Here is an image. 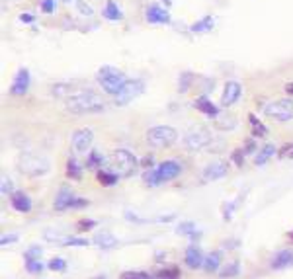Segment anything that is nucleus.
Listing matches in <instances>:
<instances>
[{
  "label": "nucleus",
  "mask_w": 293,
  "mask_h": 279,
  "mask_svg": "<svg viewBox=\"0 0 293 279\" xmlns=\"http://www.w3.org/2000/svg\"><path fill=\"white\" fill-rule=\"evenodd\" d=\"M108 102L104 100L94 90H80L65 100V110L73 115H86V113L104 112Z\"/></svg>",
  "instance_id": "nucleus-1"
},
{
  "label": "nucleus",
  "mask_w": 293,
  "mask_h": 279,
  "mask_svg": "<svg viewBox=\"0 0 293 279\" xmlns=\"http://www.w3.org/2000/svg\"><path fill=\"white\" fill-rule=\"evenodd\" d=\"M180 174H182V166H180L176 160H164L159 166L151 168V170H145L143 182H145L147 186L154 188V186H159V184L172 182V180H176Z\"/></svg>",
  "instance_id": "nucleus-2"
},
{
  "label": "nucleus",
  "mask_w": 293,
  "mask_h": 279,
  "mask_svg": "<svg viewBox=\"0 0 293 279\" xmlns=\"http://www.w3.org/2000/svg\"><path fill=\"white\" fill-rule=\"evenodd\" d=\"M139 168V162L133 153L125 148H118L109 155V170H114L120 178H129L135 174V170Z\"/></svg>",
  "instance_id": "nucleus-3"
},
{
  "label": "nucleus",
  "mask_w": 293,
  "mask_h": 279,
  "mask_svg": "<svg viewBox=\"0 0 293 279\" xmlns=\"http://www.w3.org/2000/svg\"><path fill=\"white\" fill-rule=\"evenodd\" d=\"M96 80H98V84L102 86V90H104L106 94H109V96H118L121 86L127 82V80H125V74L116 67H102L96 72Z\"/></svg>",
  "instance_id": "nucleus-4"
},
{
  "label": "nucleus",
  "mask_w": 293,
  "mask_h": 279,
  "mask_svg": "<svg viewBox=\"0 0 293 279\" xmlns=\"http://www.w3.org/2000/svg\"><path fill=\"white\" fill-rule=\"evenodd\" d=\"M145 141L152 148H166V146L174 145L178 141V131L170 125H156V127H151L147 131Z\"/></svg>",
  "instance_id": "nucleus-5"
},
{
  "label": "nucleus",
  "mask_w": 293,
  "mask_h": 279,
  "mask_svg": "<svg viewBox=\"0 0 293 279\" xmlns=\"http://www.w3.org/2000/svg\"><path fill=\"white\" fill-rule=\"evenodd\" d=\"M18 168L20 172L28 174V176H43L49 172V160L45 157H39V155H22L18 158Z\"/></svg>",
  "instance_id": "nucleus-6"
},
{
  "label": "nucleus",
  "mask_w": 293,
  "mask_h": 279,
  "mask_svg": "<svg viewBox=\"0 0 293 279\" xmlns=\"http://www.w3.org/2000/svg\"><path fill=\"white\" fill-rule=\"evenodd\" d=\"M264 115L272 121L287 123L293 119V100H276L264 108Z\"/></svg>",
  "instance_id": "nucleus-7"
},
{
  "label": "nucleus",
  "mask_w": 293,
  "mask_h": 279,
  "mask_svg": "<svg viewBox=\"0 0 293 279\" xmlns=\"http://www.w3.org/2000/svg\"><path fill=\"white\" fill-rule=\"evenodd\" d=\"M143 92H145V82L139 79H133V80H127L121 90L118 92V96H116V102L120 104V106H125V104H129L131 100H135L137 96H141Z\"/></svg>",
  "instance_id": "nucleus-8"
},
{
  "label": "nucleus",
  "mask_w": 293,
  "mask_h": 279,
  "mask_svg": "<svg viewBox=\"0 0 293 279\" xmlns=\"http://www.w3.org/2000/svg\"><path fill=\"white\" fill-rule=\"evenodd\" d=\"M71 143H73V148L78 155H86L90 153V146L94 143V133L88 129V127H82V129H76L73 137H71Z\"/></svg>",
  "instance_id": "nucleus-9"
},
{
  "label": "nucleus",
  "mask_w": 293,
  "mask_h": 279,
  "mask_svg": "<svg viewBox=\"0 0 293 279\" xmlns=\"http://www.w3.org/2000/svg\"><path fill=\"white\" fill-rule=\"evenodd\" d=\"M209 133H207L206 129H194V131H190V133L184 135V146L188 150H201V148H206L209 145Z\"/></svg>",
  "instance_id": "nucleus-10"
},
{
  "label": "nucleus",
  "mask_w": 293,
  "mask_h": 279,
  "mask_svg": "<svg viewBox=\"0 0 293 279\" xmlns=\"http://www.w3.org/2000/svg\"><path fill=\"white\" fill-rule=\"evenodd\" d=\"M30 70L28 68H20L16 72V77L12 80V86H10V94L12 96H24L28 90H30Z\"/></svg>",
  "instance_id": "nucleus-11"
},
{
  "label": "nucleus",
  "mask_w": 293,
  "mask_h": 279,
  "mask_svg": "<svg viewBox=\"0 0 293 279\" xmlns=\"http://www.w3.org/2000/svg\"><path fill=\"white\" fill-rule=\"evenodd\" d=\"M240 88L239 82H235V80H229L227 84H225V88H223V94H221V106L223 108H231V106H235L240 98Z\"/></svg>",
  "instance_id": "nucleus-12"
},
{
  "label": "nucleus",
  "mask_w": 293,
  "mask_h": 279,
  "mask_svg": "<svg viewBox=\"0 0 293 279\" xmlns=\"http://www.w3.org/2000/svg\"><path fill=\"white\" fill-rule=\"evenodd\" d=\"M184 262H186V266H188L190 269L204 268V262H206V258H204V252H201V248H199V246H190V248H186Z\"/></svg>",
  "instance_id": "nucleus-13"
},
{
  "label": "nucleus",
  "mask_w": 293,
  "mask_h": 279,
  "mask_svg": "<svg viewBox=\"0 0 293 279\" xmlns=\"http://www.w3.org/2000/svg\"><path fill=\"white\" fill-rule=\"evenodd\" d=\"M145 18H147V22L149 23H168L170 22V16H168V12L161 8V6H156V4H151L147 10H145Z\"/></svg>",
  "instance_id": "nucleus-14"
},
{
  "label": "nucleus",
  "mask_w": 293,
  "mask_h": 279,
  "mask_svg": "<svg viewBox=\"0 0 293 279\" xmlns=\"http://www.w3.org/2000/svg\"><path fill=\"white\" fill-rule=\"evenodd\" d=\"M78 86H80V80H73V82H59V84H53V86H51V96H55V98H63V96L71 98V96H73V92H75V88H78Z\"/></svg>",
  "instance_id": "nucleus-15"
},
{
  "label": "nucleus",
  "mask_w": 293,
  "mask_h": 279,
  "mask_svg": "<svg viewBox=\"0 0 293 279\" xmlns=\"http://www.w3.org/2000/svg\"><path fill=\"white\" fill-rule=\"evenodd\" d=\"M73 191H71V188L69 186H63L61 190H59V193H57V197H55V209L57 211H65V209H71V203H73Z\"/></svg>",
  "instance_id": "nucleus-16"
},
{
  "label": "nucleus",
  "mask_w": 293,
  "mask_h": 279,
  "mask_svg": "<svg viewBox=\"0 0 293 279\" xmlns=\"http://www.w3.org/2000/svg\"><path fill=\"white\" fill-rule=\"evenodd\" d=\"M291 264H293V250H289V248L276 252L274 258H272V269H283L287 268V266H291Z\"/></svg>",
  "instance_id": "nucleus-17"
},
{
  "label": "nucleus",
  "mask_w": 293,
  "mask_h": 279,
  "mask_svg": "<svg viewBox=\"0 0 293 279\" xmlns=\"http://www.w3.org/2000/svg\"><path fill=\"white\" fill-rule=\"evenodd\" d=\"M10 199H12L10 201L12 207H14L18 213H30L32 211V199H30L24 191H14Z\"/></svg>",
  "instance_id": "nucleus-18"
},
{
  "label": "nucleus",
  "mask_w": 293,
  "mask_h": 279,
  "mask_svg": "<svg viewBox=\"0 0 293 279\" xmlns=\"http://www.w3.org/2000/svg\"><path fill=\"white\" fill-rule=\"evenodd\" d=\"M227 176V164L225 162H213L204 170V180L207 182H213V180H219Z\"/></svg>",
  "instance_id": "nucleus-19"
},
{
  "label": "nucleus",
  "mask_w": 293,
  "mask_h": 279,
  "mask_svg": "<svg viewBox=\"0 0 293 279\" xmlns=\"http://www.w3.org/2000/svg\"><path fill=\"white\" fill-rule=\"evenodd\" d=\"M92 242H94L98 248H102V250H109V248H114V246L118 244V238L111 235V233L102 231V233H96V235H94Z\"/></svg>",
  "instance_id": "nucleus-20"
},
{
  "label": "nucleus",
  "mask_w": 293,
  "mask_h": 279,
  "mask_svg": "<svg viewBox=\"0 0 293 279\" xmlns=\"http://www.w3.org/2000/svg\"><path fill=\"white\" fill-rule=\"evenodd\" d=\"M96 178H98V182L104 186V188H111V186H116V184H118L120 176H118L114 170H108V168H100V170L96 172Z\"/></svg>",
  "instance_id": "nucleus-21"
},
{
  "label": "nucleus",
  "mask_w": 293,
  "mask_h": 279,
  "mask_svg": "<svg viewBox=\"0 0 293 279\" xmlns=\"http://www.w3.org/2000/svg\"><path fill=\"white\" fill-rule=\"evenodd\" d=\"M194 106L201 113L211 115V117H215V115L219 113V108H215V104H213L211 100H207V98H197V100L194 102Z\"/></svg>",
  "instance_id": "nucleus-22"
},
{
  "label": "nucleus",
  "mask_w": 293,
  "mask_h": 279,
  "mask_svg": "<svg viewBox=\"0 0 293 279\" xmlns=\"http://www.w3.org/2000/svg\"><path fill=\"white\" fill-rule=\"evenodd\" d=\"M239 271H240L239 262H229V264H225L223 268L219 269L217 273H219V279H233L239 275Z\"/></svg>",
  "instance_id": "nucleus-23"
},
{
  "label": "nucleus",
  "mask_w": 293,
  "mask_h": 279,
  "mask_svg": "<svg viewBox=\"0 0 293 279\" xmlns=\"http://www.w3.org/2000/svg\"><path fill=\"white\" fill-rule=\"evenodd\" d=\"M104 18L106 20H111V22H118V20H121V10L120 6L114 2V0H109V2H106V6H104Z\"/></svg>",
  "instance_id": "nucleus-24"
},
{
  "label": "nucleus",
  "mask_w": 293,
  "mask_h": 279,
  "mask_svg": "<svg viewBox=\"0 0 293 279\" xmlns=\"http://www.w3.org/2000/svg\"><path fill=\"white\" fill-rule=\"evenodd\" d=\"M182 277V271L178 266H168V268L159 269L154 273V279H180Z\"/></svg>",
  "instance_id": "nucleus-25"
},
{
  "label": "nucleus",
  "mask_w": 293,
  "mask_h": 279,
  "mask_svg": "<svg viewBox=\"0 0 293 279\" xmlns=\"http://www.w3.org/2000/svg\"><path fill=\"white\" fill-rule=\"evenodd\" d=\"M219 266H221V254H219V252H211V254L206 258V262H204V269H206L207 273L219 271Z\"/></svg>",
  "instance_id": "nucleus-26"
},
{
  "label": "nucleus",
  "mask_w": 293,
  "mask_h": 279,
  "mask_svg": "<svg viewBox=\"0 0 293 279\" xmlns=\"http://www.w3.org/2000/svg\"><path fill=\"white\" fill-rule=\"evenodd\" d=\"M66 178L69 180L82 178V166L76 162L75 158H69V160H66Z\"/></svg>",
  "instance_id": "nucleus-27"
},
{
  "label": "nucleus",
  "mask_w": 293,
  "mask_h": 279,
  "mask_svg": "<svg viewBox=\"0 0 293 279\" xmlns=\"http://www.w3.org/2000/svg\"><path fill=\"white\" fill-rule=\"evenodd\" d=\"M274 153H276L274 145H266L260 150V153L254 157V164H256V166H262V164H266V162H268V160L274 157Z\"/></svg>",
  "instance_id": "nucleus-28"
},
{
  "label": "nucleus",
  "mask_w": 293,
  "mask_h": 279,
  "mask_svg": "<svg viewBox=\"0 0 293 279\" xmlns=\"http://www.w3.org/2000/svg\"><path fill=\"white\" fill-rule=\"evenodd\" d=\"M86 168H90V170H100V168H102V164H104V162H106V158L102 157V155H100V153H98V150H92V153H90V155H86Z\"/></svg>",
  "instance_id": "nucleus-29"
},
{
  "label": "nucleus",
  "mask_w": 293,
  "mask_h": 279,
  "mask_svg": "<svg viewBox=\"0 0 293 279\" xmlns=\"http://www.w3.org/2000/svg\"><path fill=\"white\" fill-rule=\"evenodd\" d=\"M213 18L211 16H206V18H201L199 22H195L194 26H192V32L194 34H206V32H209L211 28H213Z\"/></svg>",
  "instance_id": "nucleus-30"
},
{
  "label": "nucleus",
  "mask_w": 293,
  "mask_h": 279,
  "mask_svg": "<svg viewBox=\"0 0 293 279\" xmlns=\"http://www.w3.org/2000/svg\"><path fill=\"white\" fill-rule=\"evenodd\" d=\"M249 121H250V125H252V131H254V135H258V137H266L268 129H266V127H264V125L256 119V115H252V113H250Z\"/></svg>",
  "instance_id": "nucleus-31"
},
{
  "label": "nucleus",
  "mask_w": 293,
  "mask_h": 279,
  "mask_svg": "<svg viewBox=\"0 0 293 279\" xmlns=\"http://www.w3.org/2000/svg\"><path fill=\"white\" fill-rule=\"evenodd\" d=\"M176 233H178V235H194L195 224L192 223V221H182V223L176 226Z\"/></svg>",
  "instance_id": "nucleus-32"
},
{
  "label": "nucleus",
  "mask_w": 293,
  "mask_h": 279,
  "mask_svg": "<svg viewBox=\"0 0 293 279\" xmlns=\"http://www.w3.org/2000/svg\"><path fill=\"white\" fill-rule=\"evenodd\" d=\"M47 268L51 269V271H65V269H66V262L63 260V258H53V260H49Z\"/></svg>",
  "instance_id": "nucleus-33"
},
{
  "label": "nucleus",
  "mask_w": 293,
  "mask_h": 279,
  "mask_svg": "<svg viewBox=\"0 0 293 279\" xmlns=\"http://www.w3.org/2000/svg\"><path fill=\"white\" fill-rule=\"evenodd\" d=\"M120 279H152V275L145 273V271H123L120 275Z\"/></svg>",
  "instance_id": "nucleus-34"
},
{
  "label": "nucleus",
  "mask_w": 293,
  "mask_h": 279,
  "mask_svg": "<svg viewBox=\"0 0 293 279\" xmlns=\"http://www.w3.org/2000/svg\"><path fill=\"white\" fill-rule=\"evenodd\" d=\"M26 269H28V273H39L43 269V262H39V260H26Z\"/></svg>",
  "instance_id": "nucleus-35"
},
{
  "label": "nucleus",
  "mask_w": 293,
  "mask_h": 279,
  "mask_svg": "<svg viewBox=\"0 0 293 279\" xmlns=\"http://www.w3.org/2000/svg\"><path fill=\"white\" fill-rule=\"evenodd\" d=\"M76 8H78V12H80L82 16H86V18H90V16L94 14L92 6H90V4H86L84 0H78V2H76Z\"/></svg>",
  "instance_id": "nucleus-36"
},
{
  "label": "nucleus",
  "mask_w": 293,
  "mask_h": 279,
  "mask_svg": "<svg viewBox=\"0 0 293 279\" xmlns=\"http://www.w3.org/2000/svg\"><path fill=\"white\" fill-rule=\"evenodd\" d=\"M90 244V240L86 238H78V236H71V238H66L65 240V246H88Z\"/></svg>",
  "instance_id": "nucleus-37"
},
{
  "label": "nucleus",
  "mask_w": 293,
  "mask_h": 279,
  "mask_svg": "<svg viewBox=\"0 0 293 279\" xmlns=\"http://www.w3.org/2000/svg\"><path fill=\"white\" fill-rule=\"evenodd\" d=\"M96 226V221H90V219H80L78 223H76V229L82 233V231H90V229H94Z\"/></svg>",
  "instance_id": "nucleus-38"
},
{
  "label": "nucleus",
  "mask_w": 293,
  "mask_h": 279,
  "mask_svg": "<svg viewBox=\"0 0 293 279\" xmlns=\"http://www.w3.org/2000/svg\"><path fill=\"white\" fill-rule=\"evenodd\" d=\"M39 256H41V248H37V246H32L26 252V260H39Z\"/></svg>",
  "instance_id": "nucleus-39"
},
{
  "label": "nucleus",
  "mask_w": 293,
  "mask_h": 279,
  "mask_svg": "<svg viewBox=\"0 0 293 279\" xmlns=\"http://www.w3.org/2000/svg\"><path fill=\"white\" fill-rule=\"evenodd\" d=\"M41 10H43L45 14H53L55 12V0H43V2H41Z\"/></svg>",
  "instance_id": "nucleus-40"
},
{
  "label": "nucleus",
  "mask_w": 293,
  "mask_h": 279,
  "mask_svg": "<svg viewBox=\"0 0 293 279\" xmlns=\"http://www.w3.org/2000/svg\"><path fill=\"white\" fill-rule=\"evenodd\" d=\"M233 160H235L237 166H242V162H244V150H235L233 153Z\"/></svg>",
  "instance_id": "nucleus-41"
},
{
  "label": "nucleus",
  "mask_w": 293,
  "mask_h": 279,
  "mask_svg": "<svg viewBox=\"0 0 293 279\" xmlns=\"http://www.w3.org/2000/svg\"><path fill=\"white\" fill-rule=\"evenodd\" d=\"M190 82H192V74H184V77H182V82H180V92H188Z\"/></svg>",
  "instance_id": "nucleus-42"
},
{
  "label": "nucleus",
  "mask_w": 293,
  "mask_h": 279,
  "mask_svg": "<svg viewBox=\"0 0 293 279\" xmlns=\"http://www.w3.org/2000/svg\"><path fill=\"white\" fill-rule=\"evenodd\" d=\"M88 205V199H73V203H71V209H82V207H86Z\"/></svg>",
  "instance_id": "nucleus-43"
},
{
  "label": "nucleus",
  "mask_w": 293,
  "mask_h": 279,
  "mask_svg": "<svg viewBox=\"0 0 293 279\" xmlns=\"http://www.w3.org/2000/svg\"><path fill=\"white\" fill-rule=\"evenodd\" d=\"M18 240V236L12 235V236H2V240H0V244L6 246V244H12V242H16Z\"/></svg>",
  "instance_id": "nucleus-44"
},
{
  "label": "nucleus",
  "mask_w": 293,
  "mask_h": 279,
  "mask_svg": "<svg viewBox=\"0 0 293 279\" xmlns=\"http://www.w3.org/2000/svg\"><path fill=\"white\" fill-rule=\"evenodd\" d=\"M141 166L145 168V170H151V168H152V157H145V158H143Z\"/></svg>",
  "instance_id": "nucleus-45"
},
{
  "label": "nucleus",
  "mask_w": 293,
  "mask_h": 279,
  "mask_svg": "<svg viewBox=\"0 0 293 279\" xmlns=\"http://www.w3.org/2000/svg\"><path fill=\"white\" fill-rule=\"evenodd\" d=\"M6 191H10V182H6V178H2V193L6 195Z\"/></svg>",
  "instance_id": "nucleus-46"
},
{
  "label": "nucleus",
  "mask_w": 293,
  "mask_h": 279,
  "mask_svg": "<svg viewBox=\"0 0 293 279\" xmlns=\"http://www.w3.org/2000/svg\"><path fill=\"white\" fill-rule=\"evenodd\" d=\"M252 150H254V141L250 139L249 143H246V148H244V155H246V153H252Z\"/></svg>",
  "instance_id": "nucleus-47"
},
{
  "label": "nucleus",
  "mask_w": 293,
  "mask_h": 279,
  "mask_svg": "<svg viewBox=\"0 0 293 279\" xmlns=\"http://www.w3.org/2000/svg\"><path fill=\"white\" fill-rule=\"evenodd\" d=\"M285 92L293 96V82H287V84H285Z\"/></svg>",
  "instance_id": "nucleus-48"
},
{
  "label": "nucleus",
  "mask_w": 293,
  "mask_h": 279,
  "mask_svg": "<svg viewBox=\"0 0 293 279\" xmlns=\"http://www.w3.org/2000/svg\"><path fill=\"white\" fill-rule=\"evenodd\" d=\"M33 16H30V14H26V16H22V22H32Z\"/></svg>",
  "instance_id": "nucleus-49"
},
{
  "label": "nucleus",
  "mask_w": 293,
  "mask_h": 279,
  "mask_svg": "<svg viewBox=\"0 0 293 279\" xmlns=\"http://www.w3.org/2000/svg\"><path fill=\"white\" fill-rule=\"evenodd\" d=\"M287 238H289V240L293 242V231H291V233H287Z\"/></svg>",
  "instance_id": "nucleus-50"
},
{
  "label": "nucleus",
  "mask_w": 293,
  "mask_h": 279,
  "mask_svg": "<svg viewBox=\"0 0 293 279\" xmlns=\"http://www.w3.org/2000/svg\"><path fill=\"white\" fill-rule=\"evenodd\" d=\"M287 157H289V158H293V148H291V153H289V155H287Z\"/></svg>",
  "instance_id": "nucleus-51"
},
{
  "label": "nucleus",
  "mask_w": 293,
  "mask_h": 279,
  "mask_svg": "<svg viewBox=\"0 0 293 279\" xmlns=\"http://www.w3.org/2000/svg\"><path fill=\"white\" fill-rule=\"evenodd\" d=\"M92 279H104V277H92Z\"/></svg>",
  "instance_id": "nucleus-52"
}]
</instances>
